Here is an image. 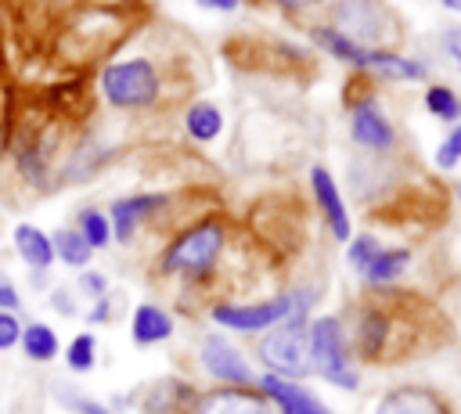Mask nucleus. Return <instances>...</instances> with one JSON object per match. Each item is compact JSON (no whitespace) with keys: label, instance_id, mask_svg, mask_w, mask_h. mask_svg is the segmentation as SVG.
Masks as SVG:
<instances>
[{"label":"nucleus","instance_id":"6ab92c4d","mask_svg":"<svg viewBox=\"0 0 461 414\" xmlns=\"http://www.w3.org/2000/svg\"><path fill=\"white\" fill-rule=\"evenodd\" d=\"M407 266H411V248H382L360 277L371 288H393L407 274Z\"/></svg>","mask_w":461,"mask_h":414},{"label":"nucleus","instance_id":"f8f14e48","mask_svg":"<svg viewBox=\"0 0 461 414\" xmlns=\"http://www.w3.org/2000/svg\"><path fill=\"white\" fill-rule=\"evenodd\" d=\"M256 389L274 403L277 414H331L321 396H313L303 382H292V378H277V374H259L256 378Z\"/></svg>","mask_w":461,"mask_h":414},{"label":"nucleus","instance_id":"cd10ccee","mask_svg":"<svg viewBox=\"0 0 461 414\" xmlns=\"http://www.w3.org/2000/svg\"><path fill=\"white\" fill-rule=\"evenodd\" d=\"M385 245L375 238V234H353L349 241H346V263L357 270V274H364L367 266H371V259L382 252Z\"/></svg>","mask_w":461,"mask_h":414},{"label":"nucleus","instance_id":"b1692460","mask_svg":"<svg viewBox=\"0 0 461 414\" xmlns=\"http://www.w3.org/2000/svg\"><path fill=\"white\" fill-rule=\"evenodd\" d=\"M76 230L86 238V245H90L94 252L112 245V223H108V212H101L97 205H83V209L76 212Z\"/></svg>","mask_w":461,"mask_h":414},{"label":"nucleus","instance_id":"f704fd0d","mask_svg":"<svg viewBox=\"0 0 461 414\" xmlns=\"http://www.w3.org/2000/svg\"><path fill=\"white\" fill-rule=\"evenodd\" d=\"M443 47H447V54H450V61L461 68V25H454V29H447V36H443Z\"/></svg>","mask_w":461,"mask_h":414},{"label":"nucleus","instance_id":"393cba45","mask_svg":"<svg viewBox=\"0 0 461 414\" xmlns=\"http://www.w3.org/2000/svg\"><path fill=\"white\" fill-rule=\"evenodd\" d=\"M50 392H54L58 407H61V410H68V414H115L108 403H101V400L86 396V392H83V389H76L72 382H54V385H50Z\"/></svg>","mask_w":461,"mask_h":414},{"label":"nucleus","instance_id":"f03ea898","mask_svg":"<svg viewBox=\"0 0 461 414\" xmlns=\"http://www.w3.org/2000/svg\"><path fill=\"white\" fill-rule=\"evenodd\" d=\"M101 94L112 108L122 112H144L162 101L166 76L151 54H133V58H112L101 68Z\"/></svg>","mask_w":461,"mask_h":414},{"label":"nucleus","instance_id":"f3484780","mask_svg":"<svg viewBox=\"0 0 461 414\" xmlns=\"http://www.w3.org/2000/svg\"><path fill=\"white\" fill-rule=\"evenodd\" d=\"M364 72H375L382 79H400V83H418L425 79V65L400 54V50H367Z\"/></svg>","mask_w":461,"mask_h":414},{"label":"nucleus","instance_id":"9b49d317","mask_svg":"<svg viewBox=\"0 0 461 414\" xmlns=\"http://www.w3.org/2000/svg\"><path fill=\"white\" fill-rule=\"evenodd\" d=\"M310 191H313V202H317V209H321V216H324V223L331 230V238L335 241H349L353 238L349 209H346L342 191H339V184H335L328 166H310Z\"/></svg>","mask_w":461,"mask_h":414},{"label":"nucleus","instance_id":"e433bc0d","mask_svg":"<svg viewBox=\"0 0 461 414\" xmlns=\"http://www.w3.org/2000/svg\"><path fill=\"white\" fill-rule=\"evenodd\" d=\"M198 7H209V11H220V14H230L238 7V0H194Z\"/></svg>","mask_w":461,"mask_h":414},{"label":"nucleus","instance_id":"bb28decb","mask_svg":"<svg viewBox=\"0 0 461 414\" xmlns=\"http://www.w3.org/2000/svg\"><path fill=\"white\" fill-rule=\"evenodd\" d=\"M425 108H429V115H436L443 122H461V97L443 83H432L425 90Z\"/></svg>","mask_w":461,"mask_h":414},{"label":"nucleus","instance_id":"0eeeda50","mask_svg":"<svg viewBox=\"0 0 461 414\" xmlns=\"http://www.w3.org/2000/svg\"><path fill=\"white\" fill-rule=\"evenodd\" d=\"M198 364H202V371L216 385H256V378H259L252 371V364L245 360V353L227 335H220V331L202 335V342H198Z\"/></svg>","mask_w":461,"mask_h":414},{"label":"nucleus","instance_id":"9d476101","mask_svg":"<svg viewBox=\"0 0 461 414\" xmlns=\"http://www.w3.org/2000/svg\"><path fill=\"white\" fill-rule=\"evenodd\" d=\"M349 137L364 151H389L396 144V130L375 97H360L349 104Z\"/></svg>","mask_w":461,"mask_h":414},{"label":"nucleus","instance_id":"473e14b6","mask_svg":"<svg viewBox=\"0 0 461 414\" xmlns=\"http://www.w3.org/2000/svg\"><path fill=\"white\" fill-rule=\"evenodd\" d=\"M18 306H22V295H18V288H14V281L0 270V310H7V313H18Z\"/></svg>","mask_w":461,"mask_h":414},{"label":"nucleus","instance_id":"ddd939ff","mask_svg":"<svg viewBox=\"0 0 461 414\" xmlns=\"http://www.w3.org/2000/svg\"><path fill=\"white\" fill-rule=\"evenodd\" d=\"M194 396H198V389L191 382L166 374V378H155L151 385H144L137 410L140 414H187Z\"/></svg>","mask_w":461,"mask_h":414},{"label":"nucleus","instance_id":"39448f33","mask_svg":"<svg viewBox=\"0 0 461 414\" xmlns=\"http://www.w3.org/2000/svg\"><path fill=\"white\" fill-rule=\"evenodd\" d=\"M310 364H313V374H321L328 385L346 392L360 389V374L353 367V346L342 317L335 313L310 317Z\"/></svg>","mask_w":461,"mask_h":414},{"label":"nucleus","instance_id":"c85d7f7f","mask_svg":"<svg viewBox=\"0 0 461 414\" xmlns=\"http://www.w3.org/2000/svg\"><path fill=\"white\" fill-rule=\"evenodd\" d=\"M76 295H83L86 302H97V299H104L108 295V277L101 274V270H79V277H76Z\"/></svg>","mask_w":461,"mask_h":414},{"label":"nucleus","instance_id":"20e7f679","mask_svg":"<svg viewBox=\"0 0 461 414\" xmlns=\"http://www.w3.org/2000/svg\"><path fill=\"white\" fill-rule=\"evenodd\" d=\"M313 299H317L313 288H288V292H277V295L256 299V302H212L209 320L223 331L263 335V331L277 328L281 320H288L299 306H313Z\"/></svg>","mask_w":461,"mask_h":414},{"label":"nucleus","instance_id":"7ed1b4c3","mask_svg":"<svg viewBox=\"0 0 461 414\" xmlns=\"http://www.w3.org/2000/svg\"><path fill=\"white\" fill-rule=\"evenodd\" d=\"M310 310L313 306H299L288 320H281L277 328L259 335L256 356L267 367V374L292 378V382H303V378L313 374V364H310Z\"/></svg>","mask_w":461,"mask_h":414},{"label":"nucleus","instance_id":"a878e982","mask_svg":"<svg viewBox=\"0 0 461 414\" xmlns=\"http://www.w3.org/2000/svg\"><path fill=\"white\" fill-rule=\"evenodd\" d=\"M65 367L72 374H90L97 367V335L94 331L72 335V342L65 346Z\"/></svg>","mask_w":461,"mask_h":414},{"label":"nucleus","instance_id":"2eb2a0df","mask_svg":"<svg viewBox=\"0 0 461 414\" xmlns=\"http://www.w3.org/2000/svg\"><path fill=\"white\" fill-rule=\"evenodd\" d=\"M176 331V320L169 310H162L158 302H140L133 306L130 313V338L133 346H158V342H169Z\"/></svg>","mask_w":461,"mask_h":414},{"label":"nucleus","instance_id":"c9c22d12","mask_svg":"<svg viewBox=\"0 0 461 414\" xmlns=\"http://www.w3.org/2000/svg\"><path fill=\"white\" fill-rule=\"evenodd\" d=\"M11 140V119H7V104H4V94H0V151L7 148Z\"/></svg>","mask_w":461,"mask_h":414},{"label":"nucleus","instance_id":"f257e3e1","mask_svg":"<svg viewBox=\"0 0 461 414\" xmlns=\"http://www.w3.org/2000/svg\"><path fill=\"white\" fill-rule=\"evenodd\" d=\"M227 241H230L227 220L223 216H202L166 241V248L158 252V274L180 277L187 284H202L220 266Z\"/></svg>","mask_w":461,"mask_h":414},{"label":"nucleus","instance_id":"423d86ee","mask_svg":"<svg viewBox=\"0 0 461 414\" xmlns=\"http://www.w3.org/2000/svg\"><path fill=\"white\" fill-rule=\"evenodd\" d=\"M331 29L367 50H393L396 40V18L382 0H335Z\"/></svg>","mask_w":461,"mask_h":414},{"label":"nucleus","instance_id":"4468645a","mask_svg":"<svg viewBox=\"0 0 461 414\" xmlns=\"http://www.w3.org/2000/svg\"><path fill=\"white\" fill-rule=\"evenodd\" d=\"M375 414H454V410L439 392L425 385H396L375 403Z\"/></svg>","mask_w":461,"mask_h":414},{"label":"nucleus","instance_id":"7c9ffc66","mask_svg":"<svg viewBox=\"0 0 461 414\" xmlns=\"http://www.w3.org/2000/svg\"><path fill=\"white\" fill-rule=\"evenodd\" d=\"M22 320H18V313H7V310H0V353H7V349H14L18 342H22Z\"/></svg>","mask_w":461,"mask_h":414},{"label":"nucleus","instance_id":"72a5a7b5","mask_svg":"<svg viewBox=\"0 0 461 414\" xmlns=\"http://www.w3.org/2000/svg\"><path fill=\"white\" fill-rule=\"evenodd\" d=\"M112 306H115L112 295L90 302V310H86V324H108V320H112Z\"/></svg>","mask_w":461,"mask_h":414},{"label":"nucleus","instance_id":"4be33fe9","mask_svg":"<svg viewBox=\"0 0 461 414\" xmlns=\"http://www.w3.org/2000/svg\"><path fill=\"white\" fill-rule=\"evenodd\" d=\"M184 130H187L191 140L209 144V140H216V137L223 133V112H220L212 101H194V104H187V112H184Z\"/></svg>","mask_w":461,"mask_h":414},{"label":"nucleus","instance_id":"4c0bfd02","mask_svg":"<svg viewBox=\"0 0 461 414\" xmlns=\"http://www.w3.org/2000/svg\"><path fill=\"white\" fill-rule=\"evenodd\" d=\"M277 7H288V11H299V7H310V4H321V0H270Z\"/></svg>","mask_w":461,"mask_h":414},{"label":"nucleus","instance_id":"412c9836","mask_svg":"<svg viewBox=\"0 0 461 414\" xmlns=\"http://www.w3.org/2000/svg\"><path fill=\"white\" fill-rule=\"evenodd\" d=\"M18 349H22L25 360H32V364H50V360H58L61 342H58V331H54L50 324L32 320V324L22 328V342H18Z\"/></svg>","mask_w":461,"mask_h":414},{"label":"nucleus","instance_id":"58836bf2","mask_svg":"<svg viewBox=\"0 0 461 414\" xmlns=\"http://www.w3.org/2000/svg\"><path fill=\"white\" fill-rule=\"evenodd\" d=\"M436 4H443L447 11H457V14H461V0H436Z\"/></svg>","mask_w":461,"mask_h":414},{"label":"nucleus","instance_id":"5701e85b","mask_svg":"<svg viewBox=\"0 0 461 414\" xmlns=\"http://www.w3.org/2000/svg\"><path fill=\"white\" fill-rule=\"evenodd\" d=\"M50 241H54V259H58V263H65V266H72V270H86V266H90L94 248L86 245V238H83L76 227H58V230L50 234Z\"/></svg>","mask_w":461,"mask_h":414},{"label":"nucleus","instance_id":"dca6fc26","mask_svg":"<svg viewBox=\"0 0 461 414\" xmlns=\"http://www.w3.org/2000/svg\"><path fill=\"white\" fill-rule=\"evenodd\" d=\"M11 241H14L18 259H22L29 270H36V274H43V270H50V266L58 263V259H54V241H50V234L40 230L36 223H14Z\"/></svg>","mask_w":461,"mask_h":414},{"label":"nucleus","instance_id":"2f4dec72","mask_svg":"<svg viewBox=\"0 0 461 414\" xmlns=\"http://www.w3.org/2000/svg\"><path fill=\"white\" fill-rule=\"evenodd\" d=\"M50 306H54L61 317H76V313H79V302H76V288H68V284H58V288L50 292Z\"/></svg>","mask_w":461,"mask_h":414},{"label":"nucleus","instance_id":"a211bd4d","mask_svg":"<svg viewBox=\"0 0 461 414\" xmlns=\"http://www.w3.org/2000/svg\"><path fill=\"white\" fill-rule=\"evenodd\" d=\"M104 158H108V148H101L94 137H83V140L76 144V151L58 166V180H65V184H79V180L94 176V173L101 169Z\"/></svg>","mask_w":461,"mask_h":414},{"label":"nucleus","instance_id":"6e6552de","mask_svg":"<svg viewBox=\"0 0 461 414\" xmlns=\"http://www.w3.org/2000/svg\"><path fill=\"white\" fill-rule=\"evenodd\" d=\"M173 205V194L166 191H144V194H122V198H112L108 205V223H112V241L119 245H130L137 227L144 220H151L155 212L169 209Z\"/></svg>","mask_w":461,"mask_h":414},{"label":"nucleus","instance_id":"c756f323","mask_svg":"<svg viewBox=\"0 0 461 414\" xmlns=\"http://www.w3.org/2000/svg\"><path fill=\"white\" fill-rule=\"evenodd\" d=\"M461 162V122L450 126V133L443 137V144L436 148V166L439 169H454Z\"/></svg>","mask_w":461,"mask_h":414},{"label":"nucleus","instance_id":"aec40b11","mask_svg":"<svg viewBox=\"0 0 461 414\" xmlns=\"http://www.w3.org/2000/svg\"><path fill=\"white\" fill-rule=\"evenodd\" d=\"M310 40H313L321 50H328L331 58H339V61H346V65H353V68H360V72H364L367 47L353 43V40H349V36H342L339 29H331V25H313V29H310Z\"/></svg>","mask_w":461,"mask_h":414},{"label":"nucleus","instance_id":"1a4fd4ad","mask_svg":"<svg viewBox=\"0 0 461 414\" xmlns=\"http://www.w3.org/2000/svg\"><path fill=\"white\" fill-rule=\"evenodd\" d=\"M187 414H277L256 385H216L194 396Z\"/></svg>","mask_w":461,"mask_h":414}]
</instances>
